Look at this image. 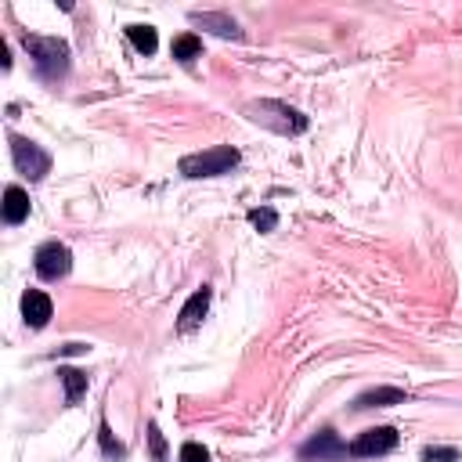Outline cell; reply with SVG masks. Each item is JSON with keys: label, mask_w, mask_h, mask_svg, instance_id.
Returning a JSON list of instances; mask_svg holds the SVG:
<instances>
[{"label": "cell", "mask_w": 462, "mask_h": 462, "mask_svg": "<svg viewBox=\"0 0 462 462\" xmlns=\"http://www.w3.org/2000/svg\"><path fill=\"white\" fill-rule=\"evenodd\" d=\"M242 116H245L249 123H260V126L282 134V137H296V134H303L307 123H310L300 108H292V105H285V101H274V97L249 101V105L242 108Z\"/></svg>", "instance_id": "1"}, {"label": "cell", "mask_w": 462, "mask_h": 462, "mask_svg": "<svg viewBox=\"0 0 462 462\" xmlns=\"http://www.w3.org/2000/svg\"><path fill=\"white\" fill-rule=\"evenodd\" d=\"M22 47L29 51V58H32V69H36V76L43 79V83H58V79H65V72H69V43L65 40H58V36H22Z\"/></svg>", "instance_id": "2"}, {"label": "cell", "mask_w": 462, "mask_h": 462, "mask_svg": "<svg viewBox=\"0 0 462 462\" xmlns=\"http://www.w3.org/2000/svg\"><path fill=\"white\" fill-rule=\"evenodd\" d=\"M238 162H242L238 148H231V144H217V148H206V152H191V155H184L177 170H180L184 177L199 180V177H220V173H231Z\"/></svg>", "instance_id": "3"}, {"label": "cell", "mask_w": 462, "mask_h": 462, "mask_svg": "<svg viewBox=\"0 0 462 462\" xmlns=\"http://www.w3.org/2000/svg\"><path fill=\"white\" fill-rule=\"evenodd\" d=\"M11 141V159H14V170L29 180H43L51 173V152H43L36 141L22 137V134H7Z\"/></svg>", "instance_id": "4"}, {"label": "cell", "mask_w": 462, "mask_h": 462, "mask_svg": "<svg viewBox=\"0 0 462 462\" xmlns=\"http://www.w3.org/2000/svg\"><path fill=\"white\" fill-rule=\"evenodd\" d=\"M300 462H343L346 455H350V444H343L339 440V433L332 430V426H325V430H318L307 444H300Z\"/></svg>", "instance_id": "5"}, {"label": "cell", "mask_w": 462, "mask_h": 462, "mask_svg": "<svg viewBox=\"0 0 462 462\" xmlns=\"http://www.w3.org/2000/svg\"><path fill=\"white\" fill-rule=\"evenodd\" d=\"M32 267L43 282H58L72 271V249L65 242H43L36 253H32Z\"/></svg>", "instance_id": "6"}, {"label": "cell", "mask_w": 462, "mask_h": 462, "mask_svg": "<svg viewBox=\"0 0 462 462\" xmlns=\"http://www.w3.org/2000/svg\"><path fill=\"white\" fill-rule=\"evenodd\" d=\"M397 430L393 426H372L365 433H357L350 440V458H379V455H390L397 448Z\"/></svg>", "instance_id": "7"}, {"label": "cell", "mask_w": 462, "mask_h": 462, "mask_svg": "<svg viewBox=\"0 0 462 462\" xmlns=\"http://www.w3.org/2000/svg\"><path fill=\"white\" fill-rule=\"evenodd\" d=\"M188 18H191V25L209 29V32L220 36V40H242V36H245V32L238 29V22H235L231 14H224V11H191Z\"/></svg>", "instance_id": "8"}, {"label": "cell", "mask_w": 462, "mask_h": 462, "mask_svg": "<svg viewBox=\"0 0 462 462\" xmlns=\"http://www.w3.org/2000/svg\"><path fill=\"white\" fill-rule=\"evenodd\" d=\"M209 300H213V289H209V285L195 289V292L188 296V303L180 307V314H177V332H191V328H199L202 318H206V310H209Z\"/></svg>", "instance_id": "9"}, {"label": "cell", "mask_w": 462, "mask_h": 462, "mask_svg": "<svg viewBox=\"0 0 462 462\" xmlns=\"http://www.w3.org/2000/svg\"><path fill=\"white\" fill-rule=\"evenodd\" d=\"M51 314H54L51 296L40 292V289H25V296H22V318H25V325L29 328H43L51 321Z\"/></svg>", "instance_id": "10"}, {"label": "cell", "mask_w": 462, "mask_h": 462, "mask_svg": "<svg viewBox=\"0 0 462 462\" xmlns=\"http://www.w3.org/2000/svg\"><path fill=\"white\" fill-rule=\"evenodd\" d=\"M408 393L401 386H372L365 393L354 397V411H368V408H390V404H404Z\"/></svg>", "instance_id": "11"}, {"label": "cell", "mask_w": 462, "mask_h": 462, "mask_svg": "<svg viewBox=\"0 0 462 462\" xmlns=\"http://www.w3.org/2000/svg\"><path fill=\"white\" fill-rule=\"evenodd\" d=\"M0 213H4V224H22V220L29 217V195H25L18 184H7V188H4V206H0Z\"/></svg>", "instance_id": "12"}, {"label": "cell", "mask_w": 462, "mask_h": 462, "mask_svg": "<svg viewBox=\"0 0 462 462\" xmlns=\"http://www.w3.org/2000/svg\"><path fill=\"white\" fill-rule=\"evenodd\" d=\"M126 40H130L134 51L144 54V58H152V54L159 51V32H155L152 25H126Z\"/></svg>", "instance_id": "13"}, {"label": "cell", "mask_w": 462, "mask_h": 462, "mask_svg": "<svg viewBox=\"0 0 462 462\" xmlns=\"http://www.w3.org/2000/svg\"><path fill=\"white\" fill-rule=\"evenodd\" d=\"M58 379L65 386V404H76L87 393V372H79V368H58Z\"/></svg>", "instance_id": "14"}, {"label": "cell", "mask_w": 462, "mask_h": 462, "mask_svg": "<svg viewBox=\"0 0 462 462\" xmlns=\"http://www.w3.org/2000/svg\"><path fill=\"white\" fill-rule=\"evenodd\" d=\"M170 51H173V58H177V61H184V65H188V61H195V58L202 54V40H199L195 32H180V36L173 40V47H170Z\"/></svg>", "instance_id": "15"}, {"label": "cell", "mask_w": 462, "mask_h": 462, "mask_svg": "<svg viewBox=\"0 0 462 462\" xmlns=\"http://www.w3.org/2000/svg\"><path fill=\"white\" fill-rule=\"evenodd\" d=\"M97 444H101V451H105L108 458H126V448L116 440V433H112L108 419H101V426H97Z\"/></svg>", "instance_id": "16"}, {"label": "cell", "mask_w": 462, "mask_h": 462, "mask_svg": "<svg viewBox=\"0 0 462 462\" xmlns=\"http://www.w3.org/2000/svg\"><path fill=\"white\" fill-rule=\"evenodd\" d=\"M249 224L256 227V231H274L278 227V213H274V206H256V209H249Z\"/></svg>", "instance_id": "17"}, {"label": "cell", "mask_w": 462, "mask_h": 462, "mask_svg": "<svg viewBox=\"0 0 462 462\" xmlns=\"http://www.w3.org/2000/svg\"><path fill=\"white\" fill-rule=\"evenodd\" d=\"M422 462H458V448L430 444V448H422Z\"/></svg>", "instance_id": "18"}, {"label": "cell", "mask_w": 462, "mask_h": 462, "mask_svg": "<svg viewBox=\"0 0 462 462\" xmlns=\"http://www.w3.org/2000/svg\"><path fill=\"white\" fill-rule=\"evenodd\" d=\"M148 444H152V462H166V437L159 433L155 422H148Z\"/></svg>", "instance_id": "19"}, {"label": "cell", "mask_w": 462, "mask_h": 462, "mask_svg": "<svg viewBox=\"0 0 462 462\" xmlns=\"http://www.w3.org/2000/svg\"><path fill=\"white\" fill-rule=\"evenodd\" d=\"M177 462H209V451H206L202 444L188 440V444H180V455H177Z\"/></svg>", "instance_id": "20"}, {"label": "cell", "mask_w": 462, "mask_h": 462, "mask_svg": "<svg viewBox=\"0 0 462 462\" xmlns=\"http://www.w3.org/2000/svg\"><path fill=\"white\" fill-rule=\"evenodd\" d=\"M0 65L11 69V51H7V43H0Z\"/></svg>", "instance_id": "21"}]
</instances>
